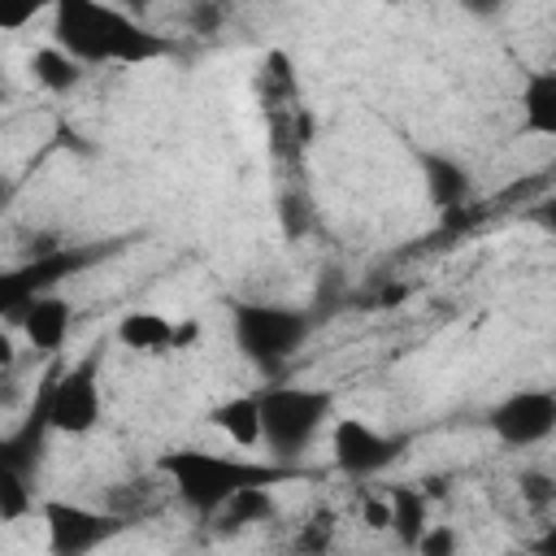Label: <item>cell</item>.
I'll return each mask as SVG.
<instances>
[{"label":"cell","instance_id":"13","mask_svg":"<svg viewBox=\"0 0 556 556\" xmlns=\"http://www.w3.org/2000/svg\"><path fill=\"white\" fill-rule=\"evenodd\" d=\"M521 126L530 135H547L556 139V74L552 70H534L521 87Z\"/></svg>","mask_w":556,"mask_h":556},{"label":"cell","instance_id":"26","mask_svg":"<svg viewBox=\"0 0 556 556\" xmlns=\"http://www.w3.org/2000/svg\"><path fill=\"white\" fill-rule=\"evenodd\" d=\"M460 9L473 13V17H495L504 9V0H460Z\"/></svg>","mask_w":556,"mask_h":556},{"label":"cell","instance_id":"11","mask_svg":"<svg viewBox=\"0 0 556 556\" xmlns=\"http://www.w3.org/2000/svg\"><path fill=\"white\" fill-rule=\"evenodd\" d=\"M421 165V182H426V195L439 204V208H460L469 200V169L456 161V156H443V152H421L417 156Z\"/></svg>","mask_w":556,"mask_h":556},{"label":"cell","instance_id":"5","mask_svg":"<svg viewBox=\"0 0 556 556\" xmlns=\"http://www.w3.org/2000/svg\"><path fill=\"white\" fill-rule=\"evenodd\" d=\"M96 369H100V352H87L78 365L48 374V382L39 391L48 430H56V434H91L96 430V421H100Z\"/></svg>","mask_w":556,"mask_h":556},{"label":"cell","instance_id":"18","mask_svg":"<svg viewBox=\"0 0 556 556\" xmlns=\"http://www.w3.org/2000/svg\"><path fill=\"white\" fill-rule=\"evenodd\" d=\"M30 508V491H26V473L17 465H0V517L4 521H17L22 513Z\"/></svg>","mask_w":556,"mask_h":556},{"label":"cell","instance_id":"16","mask_svg":"<svg viewBox=\"0 0 556 556\" xmlns=\"http://www.w3.org/2000/svg\"><path fill=\"white\" fill-rule=\"evenodd\" d=\"M226 526H252V521H269L274 517V495H269V482H252L243 491H235L222 508Z\"/></svg>","mask_w":556,"mask_h":556},{"label":"cell","instance_id":"1","mask_svg":"<svg viewBox=\"0 0 556 556\" xmlns=\"http://www.w3.org/2000/svg\"><path fill=\"white\" fill-rule=\"evenodd\" d=\"M52 43L83 65H143L169 43L109 0H52Z\"/></svg>","mask_w":556,"mask_h":556},{"label":"cell","instance_id":"22","mask_svg":"<svg viewBox=\"0 0 556 556\" xmlns=\"http://www.w3.org/2000/svg\"><path fill=\"white\" fill-rule=\"evenodd\" d=\"M48 0H0V26L4 30H22Z\"/></svg>","mask_w":556,"mask_h":556},{"label":"cell","instance_id":"19","mask_svg":"<svg viewBox=\"0 0 556 556\" xmlns=\"http://www.w3.org/2000/svg\"><path fill=\"white\" fill-rule=\"evenodd\" d=\"M517 491H521V504H526V508H534V513L556 508V478H552V473L526 469V473L517 478Z\"/></svg>","mask_w":556,"mask_h":556},{"label":"cell","instance_id":"10","mask_svg":"<svg viewBox=\"0 0 556 556\" xmlns=\"http://www.w3.org/2000/svg\"><path fill=\"white\" fill-rule=\"evenodd\" d=\"M117 343L130 352H169L182 343V326H174L156 308H135L117 321Z\"/></svg>","mask_w":556,"mask_h":556},{"label":"cell","instance_id":"17","mask_svg":"<svg viewBox=\"0 0 556 556\" xmlns=\"http://www.w3.org/2000/svg\"><path fill=\"white\" fill-rule=\"evenodd\" d=\"M152 504H156V491H152L148 482H117V486H109V495H104V508L117 513V517H126V521H135V517L148 513Z\"/></svg>","mask_w":556,"mask_h":556},{"label":"cell","instance_id":"4","mask_svg":"<svg viewBox=\"0 0 556 556\" xmlns=\"http://www.w3.org/2000/svg\"><path fill=\"white\" fill-rule=\"evenodd\" d=\"M308 339V317L282 304H239L235 308V343L261 369H278Z\"/></svg>","mask_w":556,"mask_h":556},{"label":"cell","instance_id":"24","mask_svg":"<svg viewBox=\"0 0 556 556\" xmlns=\"http://www.w3.org/2000/svg\"><path fill=\"white\" fill-rule=\"evenodd\" d=\"M217 22H222V13H217L208 0L191 9V26H195V35H213V30H217Z\"/></svg>","mask_w":556,"mask_h":556},{"label":"cell","instance_id":"20","mask_svg":"<svg viewBox=\"0 0 556 556\" xmlns=\"http://www.w3.org/2000/svg\"><path fill=\"white\" fill-rule=\"evenodd\" d=\"M330 543H334V517H330V513L308 517V521L300 526V534H295V547H300V552H326Z\"/></svg>","mask_w":556,"mask_h":556},{"label":"cell","instance_id":"29","mask_svg":"<svg viewBox=\"0 0 556 556\" xmlns=\"http://www.w3.org/2000/svg\"><path fill=\"white\" fill-rule=\"evenodd\" d=\"M117 4L130 9V13H143V9H148V0H117Z\"/></svg>","mask_w":556,"mask_h":556},{"label":"cell","instance_id":"2","mask_svg":"<svg viewBox=\"0 0 556 556\" xmlns=\"http://www.w3.org/2000/svg\"><path fill=\"white\" fill-rule=\"evenodd\" d=\"M161 473L174 482V495L191 508V513H222L226 500L252 482H278L282 469L278 465H256V460H235V456H217L204 447H178L161 456Z\"/></svg>","mask_w":556,"mask_h":556},{"label":"cell","instance_id":"21","mask_svg":"<svg viewBox=\"0 0 556 556\" xmlns=\"http://www.w3.org/2000/svg\"><path fill=\"white\" fill-rule=\"evenodd\" d=\"M460 547V534L452 526H426V534L417 539V552L421 556H452Z\"/></svg>","mask_w":556,"mask_h":556},{"label":"cell","instance_id":"28","mask_svg":"<svg viewBox=\"0 0 556 556\" xmlns=\"http://www.w3.org/2000/svg\"><path fill=\"white\" fill-rule=\"evenodd\" d=\"M539 552H556V526H552V530L539 539Z\"/></svg>","mask_w":556,"mask_h":556},{"label":"cell","instance_id":"7","mask_svg":"<svg viewBox=\"0 0 556 556\" xmlns=\"http://www.w3.org/2000/svg\"><path fill=\"white\" fill-rule=\"evenodd\" d=\"M43 526H48V547L56 556H83V552H96L100 543H109L126 517L117 513H96V508H83V504H65V500H48L43 504Z\"/></svg>","mask_w":556,"mask_h":556},{"label":"cell","instance_id":"30","mask_svg":"<svg viewBox=\"0 0 556 556\" xmlns=\"http://www.w3.org/2000/svg\"><path fill=\"white\" fill-rule=\"evenodd\" d=\"M387 4H400V0H387Z\"/></svg>","mask_w":556,"mask_h":556},{"label":"cell","instance_id":"9","mask_svg":"<svg viewBox=\"0 0 556 556\" xmlns=\"http://www.w3.org/2000/svg\"><path fill=\"white\" fill-rule=\"evenodd\" d=\"M74 308H70V300H61V295H52V291H35L30 300H22L17 308H9V321H17L22 326V334H26V343L35 348V352H61L65 348V339H70V317Z\"/></svg>","mask_w":556,"mask_h":556},{"label":"cell","instance_id":"15","mask_svg":"<svg viewBox=\"0 0 556 556\" xmlns=\"http://www.w3.org/2000/svg\"><path fill=\"white\" fill-rule=\"evenodd\" d=\"M30 78H35L43 91L61 96V91H74V87L83 83V61L70 56L61 43H48V48L30 52Z\"/></svg>","mask_w":556,"mask_h":556},{"label":"cell","instance_id":"8","mask_svg":"<svg viewBox=\"0 0 556 556\" xmlns=\"http://www.w3.org/2000/svg\"><path fill=\"white\" fill-rule=\"evenodd\" d=\"M400 447H404V439L382 434V430H374V426L361 421V417H339L334 430H330L334 465H339L343 473H352V478H369V473L387 469V465L400 456Z\"/></svg>","mask_w":556,"mask_h":556},{"label":"cell","instance_id":"3","mask_svg":"<svg viewBox=\"0 0 556 556\" xmlns=\"http://www.w3.org/2000/svg\"><path fill=\"white\" fill-rule=\"evenodd\" d=\"M261 417H265V443L291 460L300 456L317 430L326 426L330 417V391L321 387H287V382H274L261 391Z\"/></svg>","mask_w":556,"mask_h":556},{"label":"cell","instance_id":"12","mask_svg":"<svg viewBox=\"0 0 556 556\" xmlns=\"http://www.w3.org/2000/svg\"><path fill=\"white\" fill-rule=\"evenodd\" d=\"M208 421L235 443V447H256L265 443V417H261V395H235L208 413Z\"/></svg>","mask_w":556,"mask_h":556},{"label":"cell","instance_id":"6","mask_svg":"<svg viewBox=\"0 0 556 556\" xmlns=\"http://www.w3.org/2000/svg\"><path fill=\"white\" fill-rule=\"evenodd\" d=\"M486 426L508 447H534L547 434H556V391H539V387L513 391L491 408Z\"/></svg>","mask_w":556,"mask_h":556},{"label":"cell","instance_id":"23","mask_svg":"<svg viewBox=\"0 0 556 556\" xmlns=\"http://www.w3.org/2000/svg\"><path fill=\"white\" fill-rule=\"evenodd\" d=\"M361 521L369 530H391V495H365L361 500Z\"/></svg>","mask_w":556,"mask_h":556},{"label":"cell","instance_id":"14","mask_svg":"<svg viewBox=\"0 0 556 556\" xmlns=\"http://www.w3.org/2000/svg\"><path fill=\"white\" fill-rule=\"evenodd\" d=\"M391 495V534L404 547H417V539L430 526V495L421 486H387Z\"/></svg>","mask_w":556,"mask_h":556},{"label":"cell","instance_id":"25","mask_svg":"<svg viewBox=\"0 0 556 556\" xmlns=\"http://www.w3.org/2000/svg\"><path fill=\"white\" fill-rule=\"evenodd\" d=\"M530 217H534L547 235H556V195H552V200H539V204L530 208Z\"/></svg>","mask_w":556,"mask_h":556},{"label":"cell","instance_id":"27","mask_svg":"<svg viewBox=\"0 0 556 556\" xmlns=\"http://www.w3.org/2000/svg\"><path fill=\"white\" fill-rule=\"evenodd\" d=\"M0 365H4V369L13 365V343H9V339H0Z\"/></svg>","mask_w":556,"mask_h":556}]
</instances>
